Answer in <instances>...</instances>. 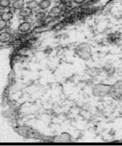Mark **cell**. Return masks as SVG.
<instances>
[{"label": "cell", "instance_id": "cell-13", "mask_svg": "<svg viewBox=\"0 0 122 146\" xmlns=\"http://www.w3.org/2000/svg\"><path fill=\"white\" fill-rule=\"evenodd\" d=\"M59 138L60 141H62L63 142H70L72 140V136L68 133H63L60 135Z\"/></svg>", "mask_w": 122, "mask_h": 146}, {"label": "cell", "instance_id": "cell-10", "mask_svg": "<svg viewBox=\"0 0 122 146\" xmlns=\"http://www.w3.org/2000/svg\"><path fill=\"white\" fill-rule=\"evenodd\" d=\"M62 12V9L59 6H54L51 9V10L49 12L50 16H56L60 14Z\"/></svg>", "mask_w": 122, "mask_h": 146}, {"label": "cell", "instance_id": "cell-11", "mask_svg": "<svg viewBox=\"0 0 122 146\" xmlns=\"http://www.w3.org/2000/svg\"><path fill=\"white\" fill-rule=\"evenodd\" d=\"M27 7L32 11L38 8V1L37 0H30L27 3Z\"/></svg>", "mask_w": 122, "mask_h": 146}, {"label": "cell", "instance_id": "cell-5", "mask_svg": "<svg viewBox=\"0 0 122 146\" xmlns=\"http://www.w3.org/2000/svg\"><path fill=\"white\" fill-rule=\"evenodd\" d=\"M32 15V11L30 9L27 7H25L22 9H21L19 12V15L20 18L23 19H28L29 17Z\"/></svg>", "mask_w": 122, "mask_h": 146}, {"label": "cell", "instance_id": "cell-17", "mask_svg": "<svg viewBox=\"0 0 122 146\" xmlns=\"http://www.w3.org/2000/svg\"><path fill=\"white\" fill-rule=\"evenodd\" d=\"M0 13H1V12H0Z\"/></svg>", "mask_w": 122, "mask_h": 146}, {"label": "cell", "instance_id": "cell-7", "mask_svg": "<svg viewBox=\"0 0 122 146\" xmlns=\"http://www.w3.org/2000/svg\"><path fill=\"white\" fill-rule=\"evenodd\" d=\"M0 18L6 22H9L14 18V14L10 11H3L0 13Z\"/></svg>", "mask_w": 122, "mask_h": 146}, {"label": "cell", "instance_id": "cell-15", "mask_svg": "<svg viewBox=\"0 0 122 146\" xmlns=\"http://www.w3.org/2000/svg\"><path fill=\"white\" fill-rule=\"evenodd\" d=\"M7 26V22L4 21L2 19H0V31H3L4 29H5Z\"/></svg>", "mask_w": 122, "mask_h": 146}, {"label": "cell", "instance_id": "cell-16", "mask_svg": "<svg viewBox=\"0 0 122 146\" xmlns=\"http://www.w3.org/2000/svg\"><path fill=\"white\" fill-rule=\"evenodd\" d=\"M86 0H73L74 3L76 4H81L82 3H84Z\"/></svg>", "mask_w": 122, "mask_h": 146}, {"label": "cell", "instance_id": "cell-1", "mask_svg": "<svg viewBox=\"0 0 122 146\" xmlns=\"http://www.w3.org/2000/svg\"><path fill=\"white\" fill-rule=\"evenodd\" d=\"M75 53L81 59L89 60L91 56V47L86 43H81L76 48Z\"/></svg>", "mask_w": 122, "mask_h": 146}, {"label": "cell", "instance_id": "cell-6", "mask_svg": "<svg viewBox=\"0 0 122 146\" xmlns=\"http://www.w3.org/2000/svg\"><path fill=\"white\" fill-rule=\"evenodd\" d=\"M25 0H14L11 4V6L14 10L19 11L25 7Z\"/></svg>", "mask_w": 122, "mask_h": 146}, {"label": "cell", "instance_id": "cell-8", "mask_svg": "<svg viewBox=\"0 0 122 146\" xmlns=\"http://www.w3.org/2000/svg\"><path fill=\"white\" fill-rule=\"evenodd\" d=\"M51 0H41L38 2V8L42 11L46 10L51 6Z\"/></svg>", "mask_w": 122, "mask_h": 146}, {"label": "cell", "instance_id": "cell-3", "mask_svg": "<svg viewBox=\"0 0 122 146\" xmlns=\"http://www.w3.org/2000/svg\"><path fill=\"white\" fill-rule=\"evenodd\" d=\"M109 95L115 100L122 98V81H119L111 86Z\"/></svg>", "mask_w": 122, "mask_h": 146}, {"label": "cell", "instance_id": "cell-2", "mask_svg": "<svg viewBox=\"0 0 122 146\" xmlns=\"http://www.w3.org/2000/svg\"><path fill=\"white\" fill-rule=\"evenodd\" d=\"M110 89L111 86L99 83L93 86L91 89V92L95 97H102L109 94Z\"/></svg>", "mask_w": 122, "mask_h": 146}, {"label": "cell", "instance_id": "cell-4", "mask_svg": "<svg viewBox=\"0 0 122 146\" xmlns=\"http://www.w3.org/2000/svg\"><path fill=\"white\" fill-rule=\"evenodd\" d=\"M32 27V25L28 21H24L20 23L18 27L19 31L21 33H27L30 31Z\"/></svg>", "mask_w": 122, "mask_h": 146}, {"label": "cell", "instance_id": "cell-14", "mask_svg": "<svg viewBox=\"0 0 122 146\" xmlns=\"http://www.w3.org/2000/svg\"><path fill=\"white\" fill-rule=\"evenodd\" d=\"M11 0H0V7L2 9H7L11 6Z\"/></svg>", "mask_w": 122, "mask_h": 146}, {"label": "cell", "instance_id": "cell-9", "mask_svg": "<svg viewBox=\"0 0 122 146\" xmlns=\"http://www.w3.org/2000/svg\"><path fill=\"white\" fill-rule=\"evenodd\" d=\"M11 34L7 32H2L0 33V43L4 44L7 43L11 39Z\"/></svg>", "mask_w": 122, "mask_h": 146}, {"label": "cell", "instance_id": "cell-12", "mask_svg": "<svg viewBox=\"0 0 122 146\" xmlns=\"http://www.w3.org/2000/svg\"><path fill=\"white\" fill-rule=\"evenodd\" d=\"M35 17H36V19H37V21H40L43 22V21H44L46 18V14L45 12L41 11L37 12Z\"/></svg>", "mask_w": 122, "mask_h": 146}]
</instances>
